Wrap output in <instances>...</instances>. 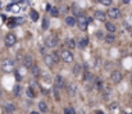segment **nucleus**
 Segmentation results:
<instances>
[{"mask_svg":"<svg viewBox=\"0 0 132 114\" xmlns=\"http://www.w3.org/2000/svg\"><path fill=\"white\" fill-rule=\"evenodd\" d=\"M105 27H106V30L109 31V34H114V32H116V26H114L112 22H106V23H105Z\"/></svg>","mask_w":132,"mask_h":114,"instance_id":"18","label":"nucleus"},{"mask_svg":"<svg viewBox=\"0 0 132 114\" xmlns=\"http://www.w3.org/2000/svg\"><path fill=\"white\" fill-rule=\"evenodd\" d=\"M67 90H68V95H69V96H75V95L77 94V85H76V83H71V85L67 87Z\"/></svg>","mask_w":132,"mask_h":114,"instance_id":"13","label":"nucleus"},{"mask_svg":"<svg viewBox=\"0 0 132 114\" xmlns=\"http://www.w3.org/2000/svg\"><path fill=\"white\" fill-rule=\"evenodd\" d=\"M64 114H76V112H75L73 108H65L64 109Z\"/></svg>","mask_w":132,"mask_h":114,"instance_id":"32","label":"nucleus"},{"mask_svg":"<svg viewBox=\"0 0 132 114\" xmlns=\"http://www.w3.org/2000/svg\"><path fill=\"white\" fill-rule=\"evenodd\" d=\"M84 79H85V81L92 79V75H91L90 72H85V73H84Z\"/></svg>","mask_w":132,"mask_h":114,"instance_id":"31","label":"nucleus"},{"mask_svg":"<svg viewBox=\"0 0 132 114\" xmlns=\"http://www.w3.org/2000/svg\"><path fill=\"white\" fill-rule=\"evenodd\" d=\"M122 73L119 72V71H114V72H112V76H110V79H112V82H114V83H119L121 81H122Z\"/></svg>","mask_w":132,"mask_h":114,"instance_id":"7","label":"nucleus"},{"mask_svg":"<svg viewBox=\"0 0 132 114\" xmlns=\"http://www.w3.org/2000/svg\"><path fill=\"white\" fill-rule=\"evenodd\" d=\"M13 9H14V10H15V12H17V10H18V9H19V8H18V6H17V5H14V6H13Z\"/></svg>","mask_w":132,"mask_h":114,"instance_id":"43","label":"nucleus"},{"mask_svg":"<svg viewBox=\"0 0 132 114\" xmlns=\"http://www.w3.org/2000/svg\"><path fill=\"white\" fill-rule=\"evenodd\" d=\"M131 82H132V75H131Z\"/></svg>","mask_w":132,"mask_h":114,"instance_id":"48","label":"nucleus"},{"mask_svg":"<svg viewBox=\"0 0 132 114\" xmlns=\"http://www.w3.org/2000/svg\"><path fill=\"white\" fill-rule=\"evenodd\" d=\"M26 94H27V96H28V97H31V99H34V97H35V92H34V90H32L31 87L26 90Z\"/></svg>","mask_w":132,"mask_h":114,"instance_id":"29","label":"nucleus"},{"mask_svg":"<svg viewBox=\"0 0 132 114\" xmlns=\"http://www.w3.org/2000/svg\"><path fill=\"white\" fill-rule=\"evenodd\" d=\"M0 8H1V3H0Z\"/></svg>","mask_w":132,"mask_h":114,"instance_id":"49","label":"nucleus"},{"mask_svg":"<svg viewBox=\"0 0 132 114\" xmlns=\"http://www.w3.org/2000/svg\"><path fill=\"white\" fill-rule=\"evenodd\" d=\"M41 28H43L44 31L49 28V19H47V18H44V19H43V25H41Z\"/></svg>","mask_w":132,"mask_h":114,"instance_id":"27","label":"nucleus"},{"mask_svg":"<svg viewBox=\"0 0 132 114\" xmlns=\"http://www.w3.org/2000/svg\"><path fill=\"white\" fill-rule=\"evenodd\" d=\"M30 114H39V113H37V112H31Z\"/></svg>","mask_w":132,"mask_h":114,"instance_id":"46","label":"nucleus"},{"mask_svg":"<svg viewBox=\"0 0 132 114\" xmlns=\"http://www.w3.org/2000/svg\"><path fill=\"white\" fill-rule=\"evenodd\" d=\"M0 97H1V91H0Z\"/></svg>","mask_w":132,"mask_h":114,"instance_id":"47","label":"nucleus"},{"mask_svg":"<svg viewBox=\"0 0 132 114\" xmlns=\"http://www.w3.org/2000/svg\"><path fill=\"white\" fill-rule=\"evenodd\" d=\"M18 1H22V0H12V3H18Z\"/></svg>","mask_w":132,"mask_h":114,"instance_id":"44","label":"nucleus"},{"mask_svg":"<svg viewBox=\"0 0 132 114\" xmlns=\"http://www.w3.org/2000/svg\"><path fill=\"white\" fill-rule=\"evenodd\" d=\"M108 17H110L112 19H117V18H119V15H121V12H119V9L118 8H110L109 10H108Z\"/></svg>","mask_w":132,"mask_h":114,"instance_id":"5","label":"nucleus"},{"mask_svg":"<svg viewBox=\"0 0 132 114\" xmlns=\"http://www.w3.org/2000/svg\"><path fill=\"white\" fill-rule=\"evenodd\" d=\"M97 37L103 38V32H101V31H99V32H97Z\"/></svg>","mask_w":132,"mask_h":114,"instance_id":"40","label":"nucleus"},{"mask_svg":"<svg viewBox=\"0 0 132 114\" xmlns=\"http://www.w3.org/2000/svg\"><path fill=\"white\" fill-rule=\"evenodd\" d=\"M50 14H51L53 17H58V15H59V10H58V8H55V6L51 8V9H50Z\"/></svg>","mask_w":132,"mask_h":114,"instance_id":"28","label":"nucleus"},{"mask_svg":"<svg viewBox=\"0 0 132 114\" xmlns=\"http://www.w3.org/2000/svg\"><path fill=\"white\" fill-rule=\"evenodd\" d=\"M45 45L47 47H55V46H58V38L55 36H49L45 41Z\"/></svg>","mask_w":132,"mask_h":114,"instance_id":"6","label":"nucleus"},{"mask_svg":"<svg viewBox=\"0 0 132 114\" xmlns=\"http://www.w3.org/2000/svg\"><path fill=\"white\" fill-rule=\"evenodd\" d=\"M78 46H80L81 49H85V47L87 46V38H81L80 42H78Z\"/></svg>","mask_w":132,"mask_h":114,"instance_id":"26","label":"nucleus"},{"mask_svg":"<svg viewBox=\"0 0 132 114\" xmlns=\"http://www.w3.org/2000/svg\"><path fill=\"white\" fill-rule=\"evenodd\" d=\"M95 114H105V113H104V112H101V110H96Z\"/></svg>","mask_w":132,"mask_h":114,"instance_id":"42","label":"nucleus"},{"mask_svg":"<svg viewBox=\"0 0 132 114\" xmlns=\"http://www.w3.org/2000/svg\"><path fill=\"white\" fill-rule=\"evenodd\" d=\"M110 96H112V88H110L109 86H105L104 90H103V95H101V97H103L104 100H108Z\"/></svg>","mask_w":132,"mask_h":114,"instance_id":"11","label":"nucleus"},{"mask_svg":"<svg viewBox=\"0 0 132 114\" xmlns=\"http://www.w3.org/2000/svg\"><path fill=\"white\" fill-rule=\"evenodd\" d=\"M23 64H24L26 68L31 69L32 66H34V59H32V56H31V55H26L24 59H23Z\"/></svg>","mask_w":132,"mask_h":114,"instance_id":"10","label":"nucleus"},{"mask_svg":"<svg viewBox=\"0 0 132 114\" xmlns=\"http://www.w3.org/2000/svg\"><path fill=\"white\" fill-rule=\"evenodd\" d=\"M13 94H14V96H15V97H19V96H21V94H22V87H21L19 85H15V86H14V88H13Z\"/></svg>","mask_w":132,"mask_h":114,"instance_id":"17","label":"nucleus"},{"mask_svg":"<svg viewBox=\"0 0 132 114\" xmlns=\"http://www.w3.org/2000/svg\"><path fill=\"white\" fill-rule=\"evenodd\" d=\"M77 23H78V27L81 31H86L87 30V19L85 15H80L77 17Z\"/></svg>","mask_w":132,"mask_h":114,"instance_id":"3","label":"nucleus"},{"mask_svg":"<svg viewBox=\"0 0 132 114\" xmlns=\"http://www.w3.org/2000/svg\"><path fill=\"white\" fill-rule=\"evenodd\" d=\"M65 23H67L69 27H73V26H76L77 19H76L75 17H67V18H65Z\"/></svg>","mask_w":132,"mask_h":114,"instance_id":"16","label":"nucleus"},{"mask_svg":"<svg viewBox=\"0 0 132 114\" xmlns=\"http://www.w3.org/2000/svg\"><path fill=\"white\" fill-rule=\"evenodd\" d=\"M123 3H125V4H128V3H130V0H123Z\"/></svg>","mask_w":132,"mask_h":114,"instance_id":"45","label":"nucleus"},{"mask_svg":"<svg viewBox=\"0 0 132 114\" xmlns=\"http://www.w3.org/2000/svg\"><path fill=\"white\" fill-rule=\"evenodd\" d=\"M15 41H17V36L14 34H8L5 36V45L6 46H13L15 44Z\"/></svg>","mask_w":132,"mask_h":114,"instance_id":"4","label":"nucleus"},{"mask_svg":"<svg viewBox=\"0 0 132 114\" xmlns=\"http://www.w3.org/2000/svg\"><path fill=\"white\" fill-rule=\"evenodd\" d=\"M15 26H17L15 18H14V19H10V21H8V27H15Z\"/></svg>","mask_w":132,"mask_h":114,"instance_id":"33","label":"nucleus"},{"mask_svg":"<svg viewBox=\"0 0 132 114\" xmlns=\"http://www.w3.org/2000/svg\"><path fill=\"white\" fill-rule=\"evenodd\" d=\"M54 86H55L56 88H63V87H64V79H63V77L60 76V75L55 76V79H54Z\"/></svg>","mask_w":132,"mask_h":114,"instance_id":"8","label":"nucleus"},{"mask_svg":"<svg viewBox=\"0 0 132 114\" xmlns=\"http://www.w3.org/2000/svg\"><path fill=\"white\" fill-rule=\"evenodd\" d=\"M94 86L96 87V90H103V88H104V83H103V81H101V79H96Z\"/></svg>","mask_w":132,"mask_h":114,"instance_id":"22","label":"nucleus"},{"mask_svg":"<svg viewBox=\"0 0 132 114\" xmlns=\"http://www.w3.org/2000/svg\"><path fill=\"white\" fill-rule=\"evenodd\" d=\"M30 87H31V88H37V82H36L35 79H31V81H30Z\"/></svg>","mask_w":132,"mask_h":114,"instance_id":"34","label":"nucleus"},{"mask_svg":"<svg viewBox=\"0 0 132 114\" xmlns=\"http://www.w3.org/2000/svg\"><path fill=\"white\" fill-rule=\"evenodd\" d=\"M51 58H53L54 63H59V62H60V59H62L59 53H53V54H51Z\"/></svg>","mask_w":132,"mask_h":114,"instance_id":"24","label":"nucleus"},{"mask_svg":"<svg viewBox=\"0 0 132 114\" xmlns=\"http://www.w3.org/2000/svg\"><path fill=\"white\" fill-rule=\"evenodd\" d=\"M109 108H110L112 110H114V109H117V108H118V103H117V101H116V103H112Z\"/></svg>","mask_w":132,"mask_h":114,"instance_id":"36","label":"nucleus"},{"mask_svg":"<svg viewBox=\"0 0 132 114\" xmlns=\"http://www.w3.org/2000/svg\"><path fill=\"white\" fill-rule=\"evenodd\" d=\"M44 60H45V64H46L47 67H53V66L55 64L54 60H53V58H51V54H46L45 58H44Z\"/></svg>","mask_w":132,"mask_h":114,"instance_id":"15","label":"nucleus"},{"mask_svg":"<svg viewBox=\"0 0 132 114\" xmlns=\"http://www.w3.org/2000/svg\"><path fill=\"white\" fill-rule=\"evenodd\" d=\"M114 40H116V36H114L113 34H109V35H106V36H105V41H106L108 44L114 42Z\"/></svg>","mask_w":132,"mask_h":114,"instance_id":"25","label":"nucleus"},{"mask_svg":"<svg viewBox=\"0 0 132 114\" xmlns=\"http://www.w3.org/2000/svg\"><path fill=\"white\" fill-rule=\"evenodd\" d=\"M131 99H132V95H131Z\"/></svg>","mask_w":132,"mask_h":114,"instance_id":"51","label":"nucleus"},{"mask_svg":"<svg viewBox=\"0 0 132 114\" xmlns=\"http://www.w3.org/2000/svg\"><path fill=\"white\" fill-rule=\"evenodd\" d=\"M72 13L76 14L77 17L84 15V10H82V8H81L78 4H72Z\"/></svg>","mask_w":132,"mask_h":114,"instance_id":"9","label":"nucleus"},{"mask_svg":"<svg viewBox=\"0 0 132 114\" xmlns=\"http://www.w3.org/2000/svg\"><path fill=\"white\" fill-rule=\"evenodd\" d=\"M40 51H41V54H45V51H46V50H45L44 46H41V47H40Z\"/></svg>","mask_w":132,"mask_h":114,"instance_id":"41","label":"nucleus"},{"mask_svg":"<svg viewBox=\"0 0 132 114\" xmlns=\"http://www.w3.org/2000/svg\"><path fill=\"white\" fill-rule=\"evenodd\" d=\"M30 17H31V19H32L34 22H36V21L39 19V13H37L36 10H31V12H30Z\"/></svg>","mask_w":132,"mask_h":114,"instance_id":"21","label":"nucleus"},{"mask_svg":"<svg viewBox=\"0 0 132 114\" xmlns=\"http://www.w3.org/2000/svg\"><path fill=\"white\" fill-rule=\"evenodd\" d=\"M31 73H32V76L35 77V78H37V77H40V75H41V71H40V68H39V66H36V64H34V66H32V68H31Z\"/></svg>","mask_w":132,"mask_h":114,"instance_id":"14","label":"nucleus"},{"mask_svg":"<svg viewBox=\"0 0 132 114\" xmlns=\"http://www.w3.org/2000/svg\"><path fill=\"white\" fill-rule=\"evenodd\" d=\"M13 68H14L13 60H10V59H4V60L1 62V69H3L4 72H12Z\"/></svg>","mask_w":132,"mask_h":114,"instance_id":"1","label":"nucleus"},{"mask_svg":"<svg viewBox=\"0 0 132 114\" xmlns=\"http://www.w3.org/2000/svg\"><path fill=\"white\" fill-rule=\"evenodd\" d=\"M106 13H104V12H101V10H96L95 13H94V17L96 18V19H99V21H105L106 19Z\"/></svg>","mask_w":132,"mask_h":114,"instance_id":"12","label":"nucleus"},{"mask_svg":"<svg viewBox=\"0 0 132 114\" xmlns=\"http://www.w3.org/2000/svg\"><path fill=\"white\" fill-rule=\"evenodd\" d=\"M67 45H68V47H71V49H75V47L77 46V44H76V41H75L73 38H68V40H67Z\"/></svg>","mask_w":132,"mask_h":114,"instance_id":"23","label":"nucleus"},{"mask_svg":"<svg viewBox=\"0 0 132 114\" xmlns=\"http://www.w3.org/2000/svg\"><path fill=\"white\" fill-rule=\"evenodd\" d=\"M60 58H62L63 62H65V63H72V62H73V54H72L71 51H68V50H62Z\"/></svg>","mask_w":132,"mask_h":114,"instance_id":"2","label":"nucleus"},{"mask_svg":"<svg viewBox=\"0 0 132 114\" xmlns=\"http://www.w3.org/2000/svg\"><path fill=\"white\" fill-rule=\"evenodd\" d=\"M5 110H6L9 114L13 113V112L15 110V105L12 104V103H6V104H5Z\"/></svg>","mask_w":132,"mask_h":114,"instance_id":"19","label":"nucleus"},{"mask_svg":"<svg viewBox=\"0 0 132 114\" xmlns=\"http://www.w3.org/2000/svg\"><path fill=\"white\" fill-rule=\"evenodd\" d=\"M15 79H17V81H21V79H22V77L19 76V73H18V72L15 73Z\"/></svg>","mask_w":132,"mask_h":114,"instance_id":"39","label":"nucleus"},{"mask_svg":"<svg viewBox=\"0 0 132 114\" xmlns=\"http://www.w3.org/2000/svg\"><path fill=\"white\" fill-rule=\"evenodd\" d=\"M78 72H80V66H75V71H73V73H75V75H78Z\"/></svg>","mask_w":132,"mask_h":114,"instance_id":"37","label":"nucleus"},{"mask_svg":"<svg viewBox=\"0 0 132 114\" xmlns=\"http://www.w3.org/2000/svg\"><path fill=\"white\" fill-rule=\"evenodd\" d=\"M53 91H54V97H55V100H56V101H59V100H60V97H59L58 88H56V87H54V88H53Z\"/></svg>","mask_w":132,"mask_h":114,"instance_id":"30","label":"nucleus"},{"mask_svg":"<svg viewBox=\"0 0 132 114\" xmlns=\"http://www.w3.org/2000/svg\"><path fill=\"white\" fill-rule=\"evenodd\" d=\"M15 22H17V25H21V23H23V18H15Z\"/></svg>","mask_w":132,"mask_h":114,"instance_id":"38","label":"nucleus"},{"mask_svg":"<svg viewBox=\"0 0 132 114\" xmlns=\"http://www.w3.org/2000/svg\"><path fill=\"white\" fill-rule=\"evenodd\" d=\"M123 114H128V113H123ZM131 114H132V113H131Z\"/></svg>","mask_w":132,"mask_h":114,"instance_id":"50","label":"nucleus"},{"mask_svg":"<svg viewBox=\"0 0 132 114\" xmlns=\"http://www.w3.org/2000/svg\"><path fill=\"white\" fill-rule=\"evenodd\" d=\"M103 5H106V6H109L110 4H112V0H99Z\"/></svg>","mask_w":132,"mask_h":114,"instance_id":"35","label":"nucleus"},{"mask_svg":"<svg viewBox=\"0 0 132 114\" xmlns=\"http://www.w3.org/2000/svg\"><path fill=\"white\" fill-rule=\"evenodd\" d=\"M131 34H132V31H131Z\"/></svg>","mask_w":132,"mask_h":114,"instance_id":"52","label":"nucleus"},{"mask_svg":"<svg viewBox=\"0 0 132 114\" xmlns=\"http://www.w3.org/2000/svg\"><path fill=\"white\" fill-rule=\"evenodd\" d=\"M39 109H40V112H43V113H47V110H49L45 101H40V103H39Z\"/></svg>","mask_w":132,"mask_h":114,"instance_id":"20","label":"nucleus"}]
</instances>
